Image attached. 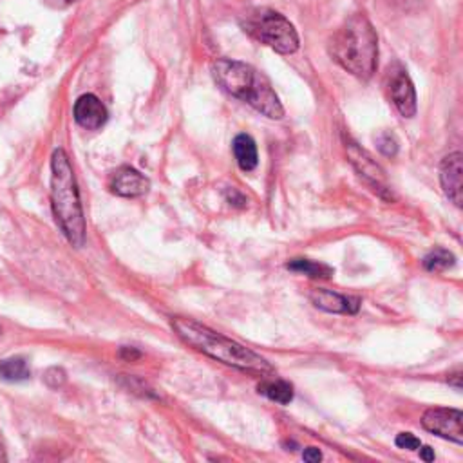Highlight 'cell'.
Masks as SVG:
<instances>
[{
    "instance_id": "cell-1",
    "label": "cell",
    "mask_w": 463,
    "mask_h": 463,
    "mask_svg": "<svg viewBox=\"0 0 463 463\" xmlns=\"http://www.w3.org/2000/svg\"><path fill=\"white\" fill-rule=\"evenodd\" d=\"M172 328L176 329L178 337L185 344H189L191 347H194V350L205 353L214 361H219L226 366L238 368L241 371L261 375V377L273 373L272 364L261 355H257L256 352H252L250 347L232 340L192 319H185V317L172 319Z\"/></svg>"
},
{
    "instance_id": "cell-2",
    "label": "cell",
    "mask_w": 463,
    "mask_h": 463,
    "mask_svg": "<svg viewBox=\"0 0 463 463\" xmlns=\"http://www.w3.org/2000/svg\"><path fill=\"white\" fill-rule=\"evenodd\" d=\"M329 54L350 75L370 80L378 66V37L364 15L345 19L329 38Z\"/></svg>"
},
{
    "instance_id": "cell-3",
    "label": "cell",
    "mask_w": 463,
    "mask_h": 463,
    "mask_svg": "<svg viewBox=\"0 0 463 463\" xmlns=\"http://www.w3.org/2000/svg\"><path fill=\"white\" fill-rule=\"evenodd\" d=\"M212 75L228 94L243 100L266 118L280 120L284 116L282 103L272 82L256 68L223 58V61L214 62Z\"/></svg>"
},
{
    "instance_id": "cell-4",
    "label": "cell",
    "mask_w": 463,
    "mask_h": 463,
    "mask_svg": "<svg viewBox=\"0 0 463 463\" xmlns=\"http://www.w3.org/2000/svg\"><path fill=\"white\" fill-rule=\"evenodd\" d=\"M51 203L64 236L80 248L85 241V219L75 170L64 149H56L51 158Z\"/></svg>"
},
{
    "instance_id": "cell-5",
    "label": "cell",
    "mask_w": 463,
    "mask_h": 463,
    "mask_svg": "<svg viewBox=\"0 0 463 463\" xmlns=\"http://www.w3.org/2000/svg\"><path fill=\"white\" fill-rule=\"evenodd\" d=\"M243 28L252 38L280 54H292L299 49V35L294 24L273 10L254 12L247 17Z\"/></svg>"
},
{
    "instance_id": "cell-6",
    "label": "cell",
    "mask_w": 463,
    "mask_h": 463,
    "mask_svg": "<svg viewBox=\"0 0 463 463\" xmlns=\"http://www.w3.org/2000/svg\"><path fill=\"white\" fill-rule=\"evenodd\" d=\"M387 89L391 102L403 118H413L417 114V91L408 71L400 64H394L387 69Z\"/></svg>"
},
{
    "instance_id": "cell-7",
    "label": "cell",
    "mask_w": 463,
    "mask_h": 463,
    "mask_svg": "<svg viewBox=\"0 0 463 463\" xmlns=\"http://www.w3.org/2000/svg\"><path fill=\"white\" fill-rule=\"evenodd\" d=\"M422 426L424 429L438 435L440 438L451 440L458 445L463 443V415L458 410H447V408L427 410L422 417Z\"/></svg>"
},
{
    "instance_id": "cell-8",
    "label": "cell",
    "mask_w": 463,
    "mask_h": 463,
    "mask_svg": "<svg viewBox=\"0 0 463 463\" xmlns=\"http://www.w3.org/2000/svg\"><path fill=\"white\" fill-rule=\"evenodd\" d=\"M345 149H347V156H350V161L353 163V167L361 174V178H364L373 187L375 192L389 198V187H387V182H386V174L380 168V165H377L373 161V158L353 142H347Z\"/></svg>"
},
{
    "instance_id": "cell-9",
    "label": "cell",
    "mask_w": 463,
    "mask_h": 463,
    "mask_svg": "<svg viewBox=\"0 0 463 463\" xmlns=\"http://www.w3.org/2000/svg\"><path fill=\"white\" fill-rule=\"evenodd\" d=\"M109 187H110V191L116 196L140 198V196L149 192L150 182L143 176L142 172H138L136 168H133V167H120L110 176Z\"/></svg>"
},
{
    "instance_id": "cell-10",
    "label": "cell",
    "mask_w": 463,
    "mask_h": 463,
    "mask_svg": "<svg viewBox=\"0 0 463 463\" xmlns=\"http://www.w3.org/2000/svg\"><path fill=\"white\" fill-rule=\"evenodd\" d=\"M461 152H452L443 158L440 165V182L445 196L456 205L461 207V191H463V167Z\"/></svg>"
},
{
    "instance_id": "cell-11",
    "label": "cell",
    "mask_w": 463,
    "mask_h": 463,
    "mask_svg": "<svg viewBox=\"0 0 463 463\" xmlns=\"http://www.w3.org/2000/svg\"><path fill=\"white\" fill-rule=\"evenodd\" d=\"M107 109L94 94H84L75 103V120L87 131H98L107 122Z\"/></svg>"
},
{
    "instance_id": "cell-12",
    "label": "cell",
    "mask_w": 463,
    "mask_h": 463,
    "mask_svg": "<svg viewBox=\"0 0 463 463\" xmlns=\"http://www.w3.org/2000/svg\"><path fill=\"white\" fill-rule=\"evenodd\" d=\"M310 299L315 308L328 313H342V315H355L361 308V299L340 296L331 289L317 288L310 294Z\"/></svg>"
},
{
    "instance_id": "cell-13",
    "label": "cell",
    "mask_w": 463,
    "mask_h": 463,
    "mask_svg": "<svg viewBox=\"0 0 463 463\" xmlns=\"http://www.w3.org/2000/svg\"><path fill=\"white\" fill-rule=\"evenodd\" d=\"M234 154L238 159V165L241 167V170L250 172L257 167L259 163V156H257V147L256 142L248 136V134H240L234 140Z\"/></svg>"
},
{
    "instance_id": "cell-14",
    "label": "cell",
    "mask_w": 463,
    "mask_h": 463,
    "mask_svg": "<svg viewBox=\"0 0 463 463\" xmlns=\"http://www.w3.org/2000/svg\"><path fill=\"white\" fill-rule=\"evenodd\" d=\"M257 389L261 394H264L266 398H270L280 405H288L294 400V387H292V384H288L284 380H263L257 386Z\"/></svg>"
},
{
    "instance_id": "cell-15",
    "label": "cell",
    "mask_w": 463,
    "mask_h": 463,
    "mask_svg": "<svg viewBox=\"0 0 463 463\" xmlns=\"http://www.w3.org/2000/svg\"><path fill=\"white\" fill-rule=\"evenodd\" d=\"M31 377L29 364L22 357H13L0 362V380L24 382Z\"/></svg>"
},
{
    "instance_id": "cell-16",
    "label": "cell",
    "mask_w": 463,
    "mask_h": 463,
    "mask_svg": "<svg viewBox=\"0 0 463 463\" xmlns=\"http://www.w3.org/2000/svg\"><path fill=\"white\" fill-rule=\"evenodd\" d=\"M286 268L312 279H331L333 275V268H329L324 263H315L310 259H292L286 264Z\"/></svg>"
},
{
    "instance_id": "cell-17",
    "label": "cell",
    "mask_w": 463,
    "mask_h": 463,
    "mask_svg": "<svg viewBox=\"0 0 463 463\" xmlns=\"http://www.w3.org/2000/svg\"><path fill=\"white\" fill-rule=\"evenodd\" d=\"M454 263H456V257L452 256V252H449L445 248H436L424 259V266L429 272H443L447 268H452Z\"/></svg>"
},
{
    "instance_id": "cell-18",
    "label": "cell",
    "mask_w": 463,
    "mask_h": 463,
    "mask_svg": "<svg viewBox=\"0 0 463 463\" xmlns=\"http://www.w3.org/2000/svg\"><path fill=\"white\" fill-rule=\"evenodd\" d=\"M394 442H396V447L405 449V451H418L422 445V442L411 433H400Z\"/></svg>"
},
{
    "instance_id": "cell-19",
    "label": "cell",
    "mask_w": 463,
    "mask_h": 463,
    "mask_svg": "<svg viewBox=\"0 0 463 463\" xmlns=\"http://www.w3.org/2000/svg\"><path fill=\"white\" fill-rule=\"evenodd\" d=\"M377 143H378L380 152L386 154V156H394L396 150H398V143H396V140H394L393 134H387V133H386V134L378 136Z\"/></svg>"
},
{
    "instance_id": "cell-20",
    "label": "cell",
    "mask_w": 463,
    "mask_h": 463,
    "mask_svg": "<svg viewBox=\"0 0 463 463\" xmlns=\"http://www.w3.org/2000/svg\"><path fill=\"white\" fill-rule=\"evenodd\" d=\"M45 382H47L51 387L62 386V384L66 382V373H64V370H61V368H51V370L45 373Z\"/></svg>"
},
{
    "instance_id": "cell-21",
    "label": "cell",
    "mask_w": 463,
    "mask_h": 463,
    "mask_svg": "<svg viewBox=\"0 0 463 463\" xmlns=\"http://www.w3.org/2000/svg\"><path fill=\"white\" fill-rule=\"evenodd\" d=\"M303 459L308 461V463H317V461L322 459V452L317 447H308L303 454Z\"/></svg>"
},
{
    "instance_id": "cell-22",
    "label": "cell",
    "mask_w": 463,
    "mask_h": 463,
    "mask_svg": "<svg viewBox=\"0 0 463 463\" xmlns=\"http://www.w3.org/2000/svg\"><path fill=\"white\" fill-rule=\"evenodd\" d=\"M120 357L124 361H127V362H134V361H138L142 357V353L138 350H134V347H122Z\"/></svg>"
},
{
    "instance_id": "cell-23",
    "label": "cell",
    "mask_w": 463,
    "mask_h": 463,
    "mask_svg": "<svg viewBox=\"0 0 463 463\" xmlns=\"http://www.w3.org/2000/svg\"><path fill=\"white\" fill-rule=\"evenodd\" d=\"M228 199L234 203V205H238V207H245V203H247V199H245V196H241L238 191H234L232 189V194L228 196Z\"/></svg>"
},
{
    "instance_id": "cell-24",
    "label": "cell",
    "mask_w": 463,
    "mask_h": 463,
    "mask_svg": "<svg viewBox=\"0 0 463 463\" xmlns=\"http://www.w3.org/2000/svg\"><path fill=\"white\" fill-rule=\"evenodd\" d=\"M422 447V445H420ZM420 451V458L424 459V461H435V451L431 449V447H422V449H418Z\"/></svg>"
},
{
    "instance_id": "cell-25",
    "label": "cell",
    "mask_w": 463,
    "mask_h": 463,
    "mask_svg": "<svg viewBox=\"0 0 463 463\" xmlns=\"http://www.w3.org/2000/svg\"><path fill=\"white\" fill-rule=\"evenodd\" d=\"M459 380H461V373L458 371V373H454V375H452V384H454V387H456V389H461V384H459Z\"/></svg>"
},
{
    "instance_id": "cell-26",
    "label": "cell",
    "mask_w": 463,
    "mask_h": 463,
    "mask_svg": "<svg viewBox=\"0 0 463 463\" xmlns=\"http://www.w3.org/2000/svg\"><path fill=\"white\" fill-rule=\"evenodd\" d=\"M0 459H6V454H4V447H3V443H0Z\"/></svg>"
},
{
    "instance_id": "cell-27",
    "label": "cell",
    "mask_w": 463,
    "mask_h": 463,
    "mask_svg": "<svg viewBox=\"0 0 463 463\" xmlns=\"http://www.w3.org/2000/svg\"><path fill=\"white\" fill-rule=\"evenodd\" d=\"M69 3H75V0H69Z\"/></svg>"
}]
</instances>
